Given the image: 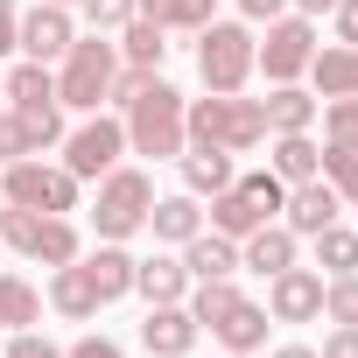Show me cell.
Segmentation results:
<instances>
[{
	"label": "cell",
	"mask_w": 358,
	"mask_h": 358,
	"mask_svg": "<svg viewBox=\"0 0 358 358\" xmlns=\"http://www.w3.org/2000/svg\"><path fill=\"white\" fill-rule=\"evenodd\" d=\"M183 92L176 85H162V78H148L127 106H120V120H127V155H155V162H176L190 148V134H183Z\"/></svg>",
	"instance_id": "obj_1"
},
{
	"label": "cell",
	"mask_w": 358,
	"mask_h": 358,
	"mask_svg": "<svg viewBox=\"0 0 358 358\" xmlns=\"http://www.w3.org/2000/svg\"><path fill=\"white\" fill-rule=\"evenodd\" d=\"M183 134L204 141V148H225V155H253L267 141V113L260 99H239V92H204L183 106Z\"/></svg>",
	"instance_id": "obj_2"
},
{
	"label": "cell",
	"mask_w": 358,
	"mask_h": 358,
	"mask_svg": "<svg viewBox=\"0 0 358 358\" xmlns=\"http://www.w3.org/2000/svg\"><path fill=\"white\" fill-rule=\"evenodd\" d=\"M148 211H155V183H148V169H106L99 176V204H92V232L127 246L134 232H148Z\"/></svg>",
	"instance_id": "obj_3"
},
{
	"label": "cell",
	"mask_w": 358,
	"mask_h": 358,
	"mask_svg": "<svg viewBox=\"0 0 358 358\" xmlns=\"http://www.w3.org/2000/svg\"><path fill=\"white\" fill-rule=\"evenodd\" d=\"M0 246L29 253L36 267H71V260L85 253V239H78L71 218H57V211H22V204H0Z\"/></svg>",
	"instance_id": "obj_4"
},
{
	"label": "cell",
	"mask_w": 358,
	"mask_h": 358,
	"mask_svg": "<svg viewBox=\"0 0 358 358\" xmlns=\"http://www.w3.org/2000/svg\"><path fill=\"white\" fill-rule=\"evenodd\" d=\"M253 29L246 22H204L197 29V78H204V92H246V78H253Z\"/></svg>",
	"instance_id": "obj_5"
},
{
	"label": "cell",
	"mask_w": 358,
	"mask_h": 358,
	"mask_svg": "<svg viewBox=\"0 0 358 358\" xmlns=\"http://www.w3.org/2000/svg\"><path fill=\"white\" fill-rule=\"evenodd\" d=\"M113 71H120V50L92 29V36H78V43L64 50L57 99H64V106H78V113H99V106H106V92H113Z\"/></svg>",
	"instance_id": "obj_6"
},
{
	"label": "cell",
	"mask_w": 358,
	"mask_h": 358,
	"mask_svg": "<svg viewBox=\"0 0 358 358\" xmlns=\"http://www.w3.org/2000/svg\"><path fill=\"white\" fill-rule=\"evenodd\" d=\"M0 197L22 204V211H57V218H71V211H78V176H71L64 162L22 155V162H8V176H0Z\"/></svg>",
	"instance_id": "obj_7"
},
{
	"label": "cell",
	"mask_w": 358,
	"mask_h": 358,
	"mask_svg": "<svg viewBox=\"0 0 358 358\" xmlns=\"http://www.w3.org/2000/svg\"><path fill=\"white\" fill-rule=\"evenodd\" d=\"M120 155H127V120L120 113H92L85 127L64 134V169L78 183H99L106 169H120Z\"/></svg>",
	"instance_id": "obj_8"
},
{
	"label": "cell",
	"mask_w": 358,
	"mask_h": 358,
	"mask_svg": "<svg viewBox=\"0 0 358 358\" xmlns=\"http://www.w3.org/2000/svg\"><path fill=\"white\" fill-rule=\"evenodd\" d=\"M323 43H316V22L309 15H274L267 22V43H253V64L274 78V85H295V78H309V57H316Z\"/></svg>",
	"instance_id": "obj_9"
},
{
	"label": "cell",
	"mask_w": 358,
	"mask_h": 358,
	"mask_svg": "<svg viewBox=\"0 0 358 358\" xmlns=\"http://www.w3.org/2000/svg\"><path fill=\"white\" fill-rule=\"evenodd\" d=\"M267 316L274 323H316L323 316V274L316 267H281L274 281H267Z\"/></svg>",
	"instance_id": "obj_10"
},
{
	"label": "cell",
	"mask_w": 358,
	"mask_h": 358,
	"mask_svg": "<svg viewBox=\"0 0 358 358\" xmlns=\"http://www.w3.org/2000/svg\"><path fill=\"white\" fill-rule=\"evenodd\" d=\"M78 43V22H71V8H50V0H36V8L22 15V57H36V64H64V50Z\"/></svg>",
	"instance_id": "obj_11"
},
{
	"label": "cell",
	"mask_w": 358,
	"mask_h": 358,
	"mask_svg": "<svg viewBox=\"0 0 358 358\" xmlns=\"http://www.w3.org/2000/svg\"><path fill=\"white\" fill-rule=\"evenodd\" d=\"M197 316L183 309V302H148V323H141V344H148V358H190L197 351Z\"/></svg>",
	"instance_id": "obj_12"
},
{
	"label": "cell",
	"mask_w": 358,
	"mask_h": 358,
	"mask_svg": "<svg viewBox=\"0 0 358 358\" xmlns=\"http://www.w3.org/2000/svg\"><path fill=\"white\" fill-rule=\"evenodd\" d=\"M337 211H344V197L323 183V176H309V183H288V197H281V225H288L295 239H309V232L337 225Z\"/></svg>",
	"instance_id": "obj_13"
},
{
	"label": "cell",
	"mask_w": 358,
	"mask_h": 358,
	"mask_svg": "<svg viewBox=\"0 0 358 358\" xmlns=\"http://www.w3.org/2000/svg\"><path fill=\"white\" fill-rule=\"evenodd\" d=\"M295 246H302V239L274 218V225H260V232H246V239H239V267H253L260 281H274L281 267H295Z\"/></svg>",
	"instance_id": "obj_14"
},
{
	"label": "cell",
	"mask_w": 358,
	"mask_h": 358,
	"mask_svg": "<svg viewBox=\"0 0 358 358\" xmlns=\"http://www.w3.org/2000/svg\"><path fill=\"white\" fill-rule=\"evenodd\" d=\"M260 113H267V134H309V127L323 120V99L302 92V85H274V92L260 99Z\"/></svg>",
	"instance_id": "obj_15"
},
{
	"label": "cell",
	"mask_w": 358,
	"mask_h": 358,
	"mask_svg": "<svg viewBox=\"0 0 358 358\" xmlns=\"http://www.w3.org/2000/svg\"><path fill=\"white\" fill-rule=\"evenodd\" d=\"M183 267H190V281H232L239 274V239L204 225L197 239H183Z\"/></svg>",
	"instance_id": "obj_16"
},
{
	"label": "cell",
	"mask_w": 358,
	"mask_h": 358,
	"mask_svg": "<svg viewBox=\"0 0 358 358\" xmlns=\"http://www.w3.org/2000/svg\"><path fill=\"white\" fill-rule=\"evenodd\" d=\"M134 295H141V302H183V295H190V267H183V253L134 260Z\"/></svg>",
	"instance_id": "obj_17"
},
{
	"label": "cell",
	"mask_w": 358,
	"mask_h": 358,
	"mask_svg": "<svg viewBox=\"0 0 358 358\" xmlns=\"http://www.w3.org/2000/svg\"><path fill=\"white\" fill-rule=\"evenodd\" d=\"M50 309H57V316H71V323H85V316H99V309H106V302H99V288H92V274H85V260L50 267Z\"/></svg>",
	"instance_id": "obj_18"
},
{
	"label": "cell",
	"mask_w": 358,
	"mask_h": 358,
	"mask_svg": "<svg viewBox=\"0 0 358 358\" xmlns=\"http://www.w3.org/2000/svg\"><path fill=\"white\" fill-rule=\"evenodd\" d=\"M309 85H316V99H358V50L351 43L316 50L309 57Z\"/></svg>",
	"instance_id": "obj_19"
},
{
	"label": "cell",
	"mask_w": 358,
	"mask_h": 358,
	"mask_svg": "<svg viewBox=\"0 0 358 358\" xmlns=\"http://www.w3.org/2000/svg\"><path fill=\"white\" fill-rule=\"evenodd\" d=\"M176 162H183V190H190V197H218L232 176H239V169H232V155H225V148H204V141H190Z\"/></svg>",
	"instance_id": "obj_20"
},
{
	"label": "cell",
	"mask_w": 358,
	"mask_h": 358,
	"mask_svg": "<svg viewBox=\"0 0 358 358\" xmlns=\"http://www.w3.org/2000/svg\"><path fill=\"white\" fill-rule=\"evenodd\" d=\"M78 260H85V274H92L99 302H120V295H134V253H127V246L99 239V253H78Z\"/></svg>",
	"instance_id": "obj_21"
},
{
	"label": "cell",
	"mask_w": 358,
	"mask_h": 358,
	"mask_svg": "<svg viewBox=\"0 0 358 358\" xmlns=\"http://www.w3.org/2000/svg\"><path fill=\"white\" fill-rule=\"evenodd\" d=\"M267 323H274L267 302H246V295H239V302L211 323V337H218L225 351H260V344H267Z\"/></svg>",
	"instance_id": "obj_22"
},
{
	"label": "cell",
	"mask_w": 358,
	"mask_h": 358,
	"mask_svg": "<svg viewBox=\"0 0 358 358\" xmlns=\"http://www.w3.org/2000/svg\"><path fill=\"white\" fill-rule=\"evenodd\" d=\"M148 232L162 239V246H183V239H197L204 232V211H197V197L183 190V197H155V211H148Z\"/></svg>",
	"instance_id": "obj_23"
},
{
	"label": "cell",
	"mask_w": 358,
	"mask_h": 358,
	"mask_svg": "<svg viewBox=\"0 0 358 358\" xmlns=\"http://www.w3.org/2000/svg\"><path fill=\"white\" fill-rule=\"evenodd\" d=\"M281 183H309V176H323V148L309 134H274V162H267Z\"/></svg>",
	"instance_id": "obj_24"
},
{
	"label": "cell",
	"mask_w": 358,
	"mask_h": 358,
	"mask_svg": "<svg viewBox=\"0 0 358 358\" xmlns=\"http://www.w3.org/2000/svg\"><path fill=\"white\" fill-rule=\"evenodd\" d=\"M134 15H148L155 29H204V22H218V0H134Z\"/></svg>",
	"instance_id": "obj_25"
},
{
	"label": "cell",
	"mask_w": 358,
	"mask_h": 358,
	"mask_svg": "<svg viewBox=\"0 0 358 358\" xmlns=\"http://www.w3.org/2000/svg\"><path fill=\"white\" fill-rule=\"evenodd\" d=\"M162 36H169V29H155L148 15H134V22L120 29V43H113V50H120V64H141V71H162V57H169V43H162Z\"/></svg>",
	"instance_id": "obj_26"
},
{
	"label": "cell",
	"mask_w": 358,
	"mask_h": 358,
	"mask_svg": "<svg viewBox=\"0 0 358 358\" xmlns=\"http://www.w3.org/2000/svg\"><path fill=\"white\" fill-rule=\"evenodd\" d=\"M309 246H316V274L330 281V274H358V232L351 225H323V232H309Z\"/></svg>",
	"instance_id": "obj_27"
},
{
	"label": "cell",
	"mask_w": 358,
	"mask_h": 358,
	"mask_svg": "<svg viewBox=\"0 0 358 358\" xmlns=\"http://www.w3.org/2000/svg\"><path fill=\"white\" fill-rule=\"evenodd\" d=\"M36 323H43V295L22 274H0V330L15 337V330H36Z\"/></svg>",
	"instance_id": "obj_28"
},
{
	"label": "cell",
	"mask_w": 358,
	"mask_h": 358,
	"mask_svg": "<svg viewBox=\"0 0 358 358\" xmlns=\"http://www.w3.org/2000/svg\"><path fill=\"white\" fill-rule=\"evenodd\" d=\"M0 78H8V106H15V113H22V106H50V99H57V78H50V64H36V57H29V64H15V71H0ZM57 106H64V99H57Z\"/></svg>",
	"instance_id": "obj_29"
},
{
	"label": "cell",
	"mask_w": 358,
	"mask_h": 358,
	"mask_svg": "<svg viewBox=\"0 0 358 358\" xmlns=\"http://www.w3.org/2000/svg\"><path fill=\"white\" fill-rule=\"evenodd\" d=\"M8 113H15V106H8ZM15 120H22V134H29V148H36V155L64 141V106H57V99H50V106H22Z\"/></svg>",
	"instance_id": "obj_30"
},
{
	"label": "cell",
	"mask_w": 358,
	"mask_h": 358,
	"mask_svg": "<svg viewBox=\"0 0 358 358\" xmlns=\"http://www.w3.org/2000/svg\"><path fill=\"white\" fill-rule=\"evenodd\" d=\"M323 183H330L344 204H358V148H330V141H323Z\"/></svg>",
	"instance_id": "obj_31"
},
{
	"label": "cell",
	"mask_w": 358,
	"mask_h": 358,
	"mask_svg": "<svg viewBox=\"0 0 358 358\" xmlns=\"http://www.w3.org/2000/svg\"><path fill=\"white\" fill-rule=\"evenodd\" d=\"M323 316L330 323H358V274H330L323 281Z\"/></svg>",
	"instance_id": "obj_32"
},
{
	"label": "cell",
	"mask_w": 358,
	"mask_h": 358,
	"mask_svg": "<svg viewBox=\"0 0 358 358\" xmlns=\"http://www.w3.org/2000/svg\"><path fill=\"white\" fill-rule=\"evenodd\" d=\"M323 134L330 148H358V99H323Z\"/></svg>",
	"instance_id": "obj_33"
},
{
	"label": "cell",
	"mask_w": 358,
	"mask_h": 358,
	"mask_svg": "<svg viewBox=\"0 0 358 358\" xmlns=\"http://www.w3.org/2000/svg\"><path fill=\"white\" fill-rule=\"evenodd\" d=\"M85 8V22L99 29V36H120L127 22H134V0H78Z\"/></svg>",
	"instance_id": "obj_34"
},
{
	"label": "cell",
	"mask_w": 358,
	"mask_h": 358,
	"mask_svg": "<svg viewBox=\"0 0 358 358\" xmlns=\"http://www.w3.org/2000/svg\"><path fill=\"white\" fill-rule=\"evenodd\" d=\"M22 155H36V148H29V134H22V120H15L8 106H0V169H8V162H22Z\"/></svg>",
	"instance_id": "obj_35"
},
{
	"label": "cell",
	"mask_w": 358,
	"mask_h": 358,
	"mask_svg": "<svg viewBox=\"0 0 358 358\" xmlns=\"http://www.w3.org/2000/svg\"><path fill=\"white\" fill-rule=\"evenodd\" d=\"M8 358H64L43 330H15V344H8Z\"/></svg>",
	"instance_id": "obj_36"
},
{
	"label": "cell",
	"mask_w": 358,
	"mask_h": 358,
	"mask_svg": "<svg viewBox=\"0 0 358 358\" xmlns=\"http://www.w3.org/2000/svg\"><path fill=\"white\" fill-rule=\"evenodd\" d=\"M316 358H358V323H337L330 337H323V351Z\"/></svg>",
	"instance_id": "obj_37"
},
{
	"label": "cell",
	"mask_w": 358,
	"mask_h": 358,
	"mask_svg": "<svg viewBox=\"0 0 358 358\" xmlns=\"http://www.w3.org/2000/svg\"><path fill=\"white\" fill-rule=\"evenodd\" d=\"M330 22H337V43H351V50H358V0H337Z\"/></svg>",
	"instance_id": "obj_38"
},
{
	"label": "cell",
	"mask_w": 358,
	"mask_h": 358,
	"mask_svg": "<svg viewBox=\"0 0 358 358\" xmlns=\"http://www.w3.org/2000/svg\"><path fill=\"white\" fill-rule=\"evenodd\" d=\"M22 43V8H15V0H0V57H8Z\"/></svg>",
	"instance_id": "obj_39"
},
{
	"label": "cell",
	"mask_w": 358,
	"mask_h": 358,
	"mask_svg": "<svg viewBox=\"0 0 358 358\" xmlns=\"http://www.w3.org/2000/svg\"><path fill=\"white\" fill-rule=\"evenodd\" d=\"M64 358H127V351H120L113 337H78V344H71Z\"/></svg>",
	"instance_id": "obj_40"
},
{
	"label": "cell",
	"mask_w": 358,
	"mask_h": 358,
	"mask_svg": "<svg viewBox=\"0 0 358 358\" xmlns=\"http://www.w3.org/2000/svg\"><path fill=\"white\" fill-rule=\"evenodd\" d=\"M239 15L246 22H274V15H288V0H239Z\"/></svg>",
	"instance_id": "obj_41"
},
{
	"label": "cell",
	"mask_w": 358,
	"mask_h": 358,
	"mask_svg": "<svg viewBox=\"0 0 358 358\" xmlns=\"http://www.w3.org/2000/svg\"><path fill=\"white\" fill-rule=\"evenodd\" d=\"M288 8H295V15H309V22H316V15H330V8H337V0H288Z\"/></svg>",
	"instance_id": "obj_42"
},
{
	"label": "cell",
	"mask_w": 358,
	"mask_h": 358,
	"mask_svg": "<svg viewBox=\"0 0 358 358\" xmlns=\"http://www.w3.org/2000/svg\"><path fill=\"white\" fill-rule=\"evenodd\" d=\"M274 358H316V351H309V344H281Z\"/></svg>",
	"instance_id": "obj_43"
},
{
	"label": "cell",
	"mask_w": 358,
	"mask_h": 358,
	"mask_svg": "<svg viewBox=\"0 0 358 358\" xmlns=\"http://www.w3.org/2000/svg\"><path fill=\"white\" fill-rule=\"evenodd\" d=\"M50 8H78V0H50Z\"/></svg>",
	"instance_id": "obj_44"
},
{
	"label": "cell",
	"mask_w": 358,
	"mask_h": 358,
	"mask_svg": "<svg viewBox=\"0 0 358 358\" xmlns=\"http://www.w3.org/2000/svg\"><path fill=\"white\" fill-rule=\"evenodd\" d=\"M0 106H8V78H0Z\"/></svg>",
	"instance_id": "obj_45"
},
{
	"label": "cell",
	"mask_w": 358,
	"mask_h": 358,
	"mask_svg": "<svg viewBox=\"0 0 358 358\" xmlns=\"http://www.w3.org/2000/svg\"><path fill=\"white\" fill-rule=\"evenodd\" d=\"M232 358H253V351H232Z\"/></svg>",
	"instance_id": "obj_46"
},
{
	"label": "cell",
	"mask_w": 358,
	"mask_h": 358,
	"mask_svg": "<svg viewBox=\"0 0 358 358\" xmlns=\"http://www.w3.org/2000/svg\"><path fill=\"white\" fill-rule=\"evenodd\" d=\"M0 204H8V197H0Z\"/></svg>",
	"instance_id": "obj_47"
}]
</instances>
